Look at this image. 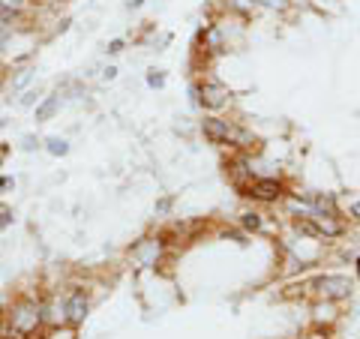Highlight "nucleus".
Instances as JSON below:
<instances>
[{
  "label": "nucleus",
  "mask_w": 360,
  "mask_h": 339,
  "mask_svg": "<svg viewBox=\"0 0 360 339\" xmlns=\"http://www.w3.org/2000/svg\"><path fill=\"white\" fill-rule=\"evenodd\" d=\"M198 129H201V139L213 144V148H238V151L255 148V135L246 127H240L238 120H229L222 115H205Z\"/></svg>",
  "instance_id": "1"
},
{
  "label": "nucleus",
  "mask_w": 360,
  "mask_h": 339,
  "mask_svg": "<svg viewBox=\"0 0 360 339\" xmlns=\"http://www.w3.org/2000/svg\"><path fill=\"white\" fill-rule=\"evenodd\" d=\"M6 333L15 339L37 336L49 321H45V300L39 298H18L13 307L6 309Z\"/></svg>",
  "instance_id": "2"
},
{
  "label": "nucleus",
  "mask_w": 360,
  "mask_h": 339,
  "mask_svg": "<svg viewBox=\"0 0 360 339\" xmlns=\"http://www.w3.org/2000/svg\"><path fill=\"white\" fill-rule=\"evenodd\" d=\"M189 103L195 108H205L207 115H219L231 103V90L217 78H198V82L189 84Z\"/></svg>",
  "instance_id": "3"
},
{
  "label": "nucleus",
  "mask_w": 360,
  "mask_h": 339,
  "mask_svg": "<svg viewBox=\"0 0 360 339\" xmlns=\"http://www.w3.org/2000/svg\"><path fill=\"white\" fill-rule=\"evenodd\" d=\"M240 196H246L252 205H279V201H285L288 186H285V180L276 174H258L246 184Z\"/></svg>",
  "instance_id": "4"
},
{
  "label": "nucleus",
  "mask_w": 360,
  "mask_h": 339,
  "mask_svg": "<svg viewBox=\"0 0 360 339\" xmlns=\"http://www.w3.org/2000/svg\"><path fill=\"white\" fill-rule=\"evenodd\" d=\"M312 291L324 303H342L354 295V282L348 274H321L312 279Z\"/></svg>",
  "instance_id": "5"
},
{
  "label": "nucleus",
  "mask_w": 360,
  "mask_h": 339,
  "mask_svg": "<svg viewBox=\"0 0 360 339\" xmlns=\"http://www.w3.org/2000/svg\"><path fill=\"white\" fill-rule=\"evenodd\" d=\"M165 255V237L160 234H150V237H141L139 243L129 246V258L135 267H156Z\"/></svg>",
  "instance_id": "6"
},
{
  "label": "nucleus",
  "mask_w": 360,
  "mask_h": 339,
  "mask_svg": "<svg viewBox=\"0 0 360 339\" xmlns=\"http://www.w3.org/2000/svg\"><path fill=\"white\" fill-rule=\"evenodd\" d=\"M63 300V324L66 327H78V324H84V319L90 315V295H87V288H70V291H63L60 295Z\"/></svg>",
  "instance_id": "7"
},
{
  "label": "nucleus",
  "mask_w": 360,
  "mask_h": 339,
  "mask_svg": "<svg viewBox=\"0 0 360 339\" xmlns=\"http://www.w3.org/2000/svg\"><path fill=\"white\" fill-rule=\"evenodd\" d=\"M198 51L205 54H225L229 51V33H225L222 25H217V21H210V25H205L198 30Z\"/></svg>",
  "instance_id": "8"
},
{
  "label": "nucleus",
  "mask_w": 360,
  "mask_h": 339,
  "mask_svg": "<svg viewBox=\"0 0 360 339\" xmlns=\"http://www.w3.org/2000/svg\"><path fill=\"white\" fill-rule=\"evenodd\" d=\"M60 105H63V96L60 94H49V96H42L37 108H33V120L37 123H49L60 115Z\"/></svg>",
  "instance_id": "9"
},
{
  "label": "nucleus",
  "mask_w": 360,
  "mask_h": 339,
  "mask_svg": "<svg viewBox=\"0 0 360 339\" xmlns=\"http://www.w3.org/2000/svg\"><path fill=\"white\" fill-rule=\"evenodd\" d=\"M309 198H312V213H342L340 198L333 192H309Z\"/></svg>",
  "instance_id": "10"
},
{
  "label": "nucleus",
  "mask_w": 360,
  "mask_h": 339,
  "mask_svg": "<svg viewBox=\"0 0 360 339\" xmlns=\"http://www.w3.org/2000/svg\"><path fill=\"white\" fill-rule=\"evenodd\" d=\"M238 222H240V229H243L246 234H258V231L264 229V217H262V213H258L255 207H246V210H240Z\"/></svg>",
  "instance_id": "11"
},
{
  "label": "nucleus",
  "mask_w": 360,
  "mask_h": 339,
  "mask_svg": "<svg viewBox=\"0 0 360 339\" xmlns=\"http://www.w3.org/2000/svg\"><path fill=\"white\" fill-rule=\"evenodd\" d=\"M42 148H45V153H49V156H58V160H60V156L70 153V141L60 139V135H49V139L42 141Z\"/></svg>",
  "instance_id": "12"
},
{
  "label": "nucleus",
  "mask_w": 360,
  "mask_h": 339,
  "mask_svg": "<svg viewBox=\"0 0 360 339\" xmlns=\"http://www.w3.org/2000/svg\"><path fill=\"white\" fill-rule=\"evenodd\" d=\"M33 78H37V70H30V66H25V70H18V72L13 75V82H9V84H13V90L18 94V90H27V84L33 82Z\"/></svg>",
  "instance_id": "13"
},
{
  "label": "nucleus",
  "mask_w": 360,
  "mask_h": 339,
  "mask_svg": "<svg viewBox=\"0 0 360 339\" xmlns=\"http://www.w3.org/2000/svg\"><path fill=\"white\" fill-rule=\"evenodd\" d=\"M258 9H267V13H288L291 6H295V0H255Z\"/></svg>",
  "instance_id": "14"
},
{
  "label": "nucleus",
  "mask_w": 360,
  "mask_h": 339,
  "mask_svg": "<svg viewBox=\"0 0 360 339\" xmlns=\"http://www.w3.org/2000/svg\"><path fill=\"white\" fill-rule=\"evenodd\" d=\"M33 0H0V9H6V13H30Z\"/></svg>",
  "instance_id": "15"
},
{
  "label": "nucleus",
  "mask_w": 360,
  "mask_h": 339,
  "mask_svg": "<svg viewBox=\"0 0 360 339\" xmlns=\"http://www.w3.org/2000/svg\"><path fill=\"white\" fill-rule=\"evenodd\" d=\"M148 87L150 90H162L165 87V72L156 70V66H153V70H148Z\"/></svg>",
  "instance_id": "16"
},
{
  "label": "nucleus",
  "mask_w": 360,
  "mask_h": 339,
  "mask_svg": "<svg viewBox=\"0 0 360 339\" xmlns=\"http://www.w3.org/2000/svg\"><path fill=\"white\" fill-rule=\"evenodd\" d=\"M174 196H162L160 201H156L153 205V210H156V217H168V213H172V207H174Z\"/></svg>",
  "instance_id": "17"
},
{
  "label": "nucleus",
  "mask_w": 360,
  "mask_h": 339,
  "mask_svg": "<svg viewBox=\"0 0 360 339\" xmlns=\"http://www.w3.org/2000/svg\"><path fill=\"white\" fill-rule=\"evenodd\" d=\"M13 222H15V213H13V207H9V205H0V231H6Z\"/></svg>",
  "instance_id": "18"
},
{
  "label": "nucleus",
  "mask_w": 360,
  "mask_h": 339,
  "mask_svg": "<svg viewBox=\"0 0 360 339\" xmlns=\"http://www.w3.org/2000/svg\"><path fill=\"white\" fill-rule=\"evenodd\" d=\"M39 94H37V90H25V94H21V99H18V105L21 108H37V103H39Z\"/></svg>",
  "instance_id": "19"
},
{
  "label": "nucleus",
  "mask_w": 360,
  "mask_h": 339,
  "mask_svg": "<svg viewBox=\"0 0 360 339\" xmlns=\"http://www.w3.org/2000/svg\"><path fill=\"white\" fill-rule=\"evenodd\" d=\"M39 148H42V141L37 139V135H25V139H21V151L33 153V151H39Z\"/></svg>",
  "instance_id": "20"
},
{
  "label": "nucleus",
  "mask_w": 360,
  "mask_h": 339,
  "mask_svg": "<svg viewBox=\"0 0 360 339\" xmlns=\"http://www.w3.org/2000/svg\"><path fill=\"white\" fill-rule=\"evenodd\" d=\"M123 49H127V42H123V39H111V42L105 45V51H108V54H120Z\"/></svg>",
  "instance_id": "21"
},
{
  "label": "nucleus",
  "mask_w": 360,
  "mask_h": 339,
  "mask_svg": "<svg viewBox=\"0 0 360 339\" xmlns=\"http://www.w3.org/2000/svg\"><path fill=\"white\" fill-rule=\"evenodd\" d=\"M348 219L360 222V198H357V201H352V205H348Z\"/></svg>",
  "instance_id": "22"
},
{
  "label": "nucleus",
  "mask_w": 360,
  "mask_h": 339,
  "mask_svg": "<svg viewBox=\"0 0 360 339\" xmlns=\"http://www.w3.org/2000/svg\"><path fill=\"white\" fill-rule=\"evenodd\" d=\"M13 186H15V180H13V177H0V192L13 189Z\"/></svg>",
  "instance_id": "23"
},
{
  "label": "nucleus",
  "mask_w": 360,
  "mask_h": 339,
  "mask_svg": "<svg viewBox=\"0 0 360 339\" xmlns=\"http://www.w3.org/2000/svg\"><path fill=\"white\" fill-rule=\"evenodd\" d=\"M117 75V70H115V66H108V70L103 72V78H108V82H111V78H115Z\"/></svg>",
  "instance_id": "24"
},
{
  "label": "nucleus",
  "mask_w": 360,
  "mask_h": 339,
  "mask_svg": "<svg viewBox=\"0 0 360 339\" xmlns=\"http://www.w3.org/2000/svg\"><path fill=\"white\" fill-rule=\"evenodd\" d=\"M144 4V0H129V4H127V9H139Z\"/></svg>",
  "instance_id": "25"
},
{
  "label": "nucleus",
  "mask_w": 360,
  "mask_h": 339,
  "mask_svg": "<svg viewBox=\"0 0 360 339\" xmlns=\"http://www.w3.org/2000/svg\"><path fill=\"white\" fill-rule=\"evenodd\" d=\"M354 270H357V276H360V255L354 258Z\"/></svg>",
  "instance_id": "26"
},
{
  "label": "nucleus",
  "mask_w": 360,
  "mask_h": 339,
  "mask_svg": "<svg viewBox=\"0 0 360 339\" xmlns=\"http://www.w3.org/2000/svg\"><path fill=\"white\" fill-rule=\"evenodd\" d=\"M0 78H4V66H0Z\"/></svg>",
  "instance_id": "27"
},
{
  "label": "nucleus",
  "mask_w": 360,
  "mask_h": 339,
  "mask_svg": "<svg viewBox=\"0 0 360 339\" xmlns=\"http://www.w3.org/2000/svg\"><path fill=\"white\" fill-rule=\"evenodd\" d=\"M0 339H4V327H0Z\"/></svg>",
  "instance_id": "28"
},
{
  "label": "nucleus",
  "mask_w": 360,
  "mask_h": 339,
  "mask_svg": "<svg viewBox=\"0 0 360 339\" xmlns=\"http://www.w3.org/2000/svg\"><path fill=\"white\" fill-rule=\"evenodd\" d=\"M33 4H45V0H33Z\"/></svg>",
  "instance_id": "29"
}]
</instances>
